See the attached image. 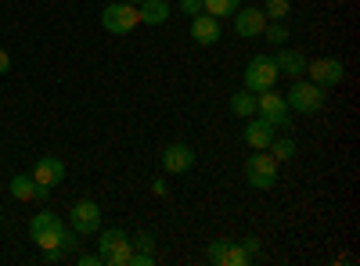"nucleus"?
<instances>
[{"instance_id": "nucleus-1", "label": "nucleus", "mask_w": 360, "mask_h": 266, "mask_svg": "<svg viewBox=\"0 0 360 266\" xmlns=\"http://www.w3.org/2000/svg\"><path fill=\"white\" fill-rule=\"evenodd\" d=\"M324 101H328V86H317V83H310V79H292L288 94H285L288 112H303V115L321 112Z\"/></svg>"}, {"instance_id": "nucleus-2", "label": "nucleus", "mask_w": 360, "mask_h": 266, "mask_svg": "<svg viewBox=\"0 0 360 266\" xmlns=\"http://www.w3.org/2000/svg\"><path fill=\"white\" fill-rule=\"evenodd\" d=\"M98 255H101V266H130V255H134V241L127 230H105L101 241H98Z\"/></svg>"}, {"instance_id": "nucleus-3", "label": "nucleus", "mask_w": 360, "mask_h": 266, "mask_svg": "<svg viewBox=\"0 0 360 266\" xmlns=\"http://www.w3.org/2000/svg\"><path fill=\"white\" fill-rule=\"evenodd\" d=\"M101 25L108 29L112 36H130L134 29L141 25V15H137V4H127V0H115L101 11Z\"/></svg>"}, {"instance_id": "nucleus-4", "label": "nucleus", "mask_w": 360, "mask_h": 266, "mask_svg": "<svg viewBox=\"0 0 360 266\" xmlns=\"http://www.w3.org/2000/svg\"><path fill=\"white\" fill-rule=\"evenodd\" d=\"M245 180L256 187V191H270L278 184V159L270 152H252L245 159Z\"/></svg>"}, {"instance_id": "nucleus-5", "label": "nucleus", "mask_w": 360, "mask_h": 266, "mask_svg": "<svg viewBox=\"0 0 360 266\" xmlns=\"http://www.w3.org/2000/svg\"><path fill=\"white\" fill-rule=\"evenodd\" d=\"M62 234H65V223L51 209H44V213H37L33 220H29V238H33L40 248H62Z\"/></svg>"}, {"instance_id": "nucleus-6", "label": "nucleus", "mask_w": 360, "mask_h": 266, "mask_svg": "<svg viewBox=\"0 0 360 266\" xmlns=\"http://www.w3.org/2000/svg\"><path fill=\"white\" fill-rule=\"evenodd\" d=\"M33 180H37V198L47 201L51 191L65 180V162L58 159V155H44V159L33 166Z\"/></svg>"}, {"instance_id": "nucleus-7", "label": "nucleus", "mask_w": 360, "mask_h": 266, "mask_svg": "<svg viewBox=\"0 0 360 266\" xmlns=\"http://www.w3.org/2000/svg\"><path fill=\"white\" fill-rule=\"evenodd\" d=\"M278 83V65L270 54H256L252 62L245 65V91L259 94V91H270Z\"/></svg>"}, {"instance_id": "nucleus-8", "label": "nucleus", "mask_w": 360, "mask_h": 266, "mask_svg": "<svg viewBox=\"0 0 360 266\" xmlns=\"http://www.w3.org/2000/svg\"><path fill=\"white\" fill-rule=\"evenodd\" d=\"M69 223H72V230L79 234H98L101 230V205L98 201H90V198H79L72 209H69Z\"/></svg>"}, {"instance_id": "nucleus-9", "label": "nucleus", "mask_w": 360, "mask_h": 266, "mask_svg": "<svg viewBox=\"0 0 360 266\" xmlns=\"http://www.w3.org/2000/svg\"><path fill=\"white\" fill-rule=\"evenodd\" d=\"M256 115H263L270 126H281V130L288 126V105H285V98L274 91V86L256 94Z\"/></svg>"}, {"instance_id": "nucleus-10", "label": "nucleus", "mask_w": 360, "mask_h": 266, "mask_svg": "<svg viewBox=\"0 0 360 266\" xmlns=\"http://www.w3.org/2000/svg\"><path fill=\"white\" fill-rule=\"evenodd\" d=\"M307 72H310V83L317 86H339L346 76L339 58H314V62H307Z\"/></svg>"}, {"instance_id": "nucleus-11", "label": "nucleus", "mask_w": 360, "mask_h": 266, "mask_svg": "<svg viewBox=\"0 0 360 266\" xmlns=\"http://www.w3.org/2000/svg\"><path fill=\"white\" fill-rule=\"evenodd\" d=\"M263 29H266V15H263V8H238V11H234V33L242 36V40H256V36H263Z\"/></svg>"}, {"instance_id": "nucleus-12", "label": "nucleus", "mask_w": 360, "mask_h": 266, "mask_svg": "<svg viewBox=\"0 0 360 266\" xmlns=\"http://www.w3.org/2000/svg\"><path fill=\"white\" fill-rule=\"evenodd\" d=\"M274 133H278V126H270L263 115H249V126H245V144L252 147V152H266V144L274 140Z\"/></svg>"}, {"instance_id": "nucleus-13", "label": "nucleus", "mask_w": 360, "mask_h": 266, "mask_svg": "<svg viewBox=\"0 0 360 266\" xmlns=\"http://www.w3.org/2000/svg\"><path fill=\"white\" fill-rule=\"evenodd\" d=\"M195 166V147L191 144H169L162 152V169L166 173H188Z\"/></svg>"}, {"instance_id": "nucleus-14", "label": "nucleus", "mask_w": 360, "mask_h": 266, "mask_svg": "<svg viewBox=\"0 0 360 266\" xmlns=\"http://www.w3.org/2000/svg\"><path fill=\"white\" fill-rule=\"evenodd\" d=\"M191 40L195 44H202V47H213L217 40H220V18H213V15H195L191 18Z\"/></svg>"}, {"instance_id": "nucleus-15", "label": "nucleus", "mask_w": 360, "mask_h": 266, "mask_svg": "<svg viewBox=\"0 0 360 266\" xmlns=\"http://www.w3.org/2000/svg\"><path fill=\"white\" fill-rule=\"evenodd\" d=\"M274 65H278V76H288V79H303V72H307V58L299 54V51H288V47H281V51L274 54Z\"/></svg>"}, {"instance_id": "nucleus-16", "label": "nucleus", "mask_w": 360, "mask_h": 266, "mask_svg": "<svg viewBox=\"0 0 360 266\" xmlns=\"http://www.w3.org/2000/svg\"><path fill=\"white\" fill-rule=\"evenodd\" d=\"M137 15H141V25H162L169 18V0H141Z\"/></svg>"}, {"instance_id": "nucleus-17", "label": "nucleus", "mask_w": 360, "mask_h": 266, "mask_svg": "<svg viewBox=\"0 0 360 266\" xmlns=\"http://www.w3.org/2000/svg\"><path fill=\"white\" fill-rule=\"evenodd\" d=\"M227 105H231V112L238 115V119H249V115H256V94L245 91V86H242V91H234Z\"/></svg>"}, {"instance_id": "nucleus-18", "label": "nucleus", "mask_w": 360, "mask_h": 266, "mask_svg": "<svg viewBox=\"0 0 360 266\" xmlns=\"http://www.w3.org/2000/svg\"><path fill=\"white\" fill-rule=\"evenodd\" d=\"M11 194L18 198V201H29V198H37V180H33V173H18V176H11Z\"/></svg>"}, {"instance_id": "nucleus-19", "label": "nucleus", "mask_w": 360, "mask_h": 266, "mask_svg": "<svg viewBox=\"0 0 360 266\" xmlns=\"http://www.w3.org/2000/svg\"><path fill=\"white\" fill-rule=\"evenodd\" d=\"M242 8V0H202V11L213 15V18H227Z\"/></svg>"}, {"instance_id": "nucleus-20", "label": "nucleus", "mask_w": 360, "mask_h": 266, "mask_svg": "<svg viewBox=\"0 0 360 266\" xmlns=\"http://www.w3.org/2000/svg\"><path fill=\"white\" fill-rule=\"evenodd\" d=\"M266 152L274 155L278 162H288V159H295V140H292V137H278V133H274V140L266 144Z\"/></svg>"}, {"instance_id": "nucleus-21", "label": "nucleus", "mask_w": 360, "mask_h": 266, "mask_svg": "<svg viewBox=\"0 0 360 266\" xmlns=\"http://www.w3.org/2000/svg\"><path fill=\"white\" fill-rule=\"evenodd\" d=\"M288 11H292V0H263V15H266V22H285Z\"/></svg>"}, {"instance_id": "nucleus-22", "label": "nucleus", "mask_w": 360, "mask_h": 266, "mask_svg": "<svg viewBox=\"0 0 360 266\" xmlns=\"http://www.w3.org/2000/svg\"><path fill=\"white\" fill-rule=\"evenodd\" d=\"M249 262H252V255L242 241H227V266H249Z\"/></svg>"}, {"instance_id": "nucleus-23", "label": "nucleus", "mask_w": 360, "mask_h": 266, "mask_svg": "<svg viewBox=\"0 0 360 266\" xmlns=\"http://www.w3.org/2000/svg\"><path fill=\"white\" fill-rule=\"evenodd\" d=\"M263 36H266L270 44H278V47H281V44L288 40V25H285V22H266V29H263Z\"/></svg>"}, {"instance_id": "nucleus-24", "label": "nucleus", "mask_w": 360, "mask_h": 266, "mask_svg": "<svg viewBox=\"0 0 360 266\" xmlns=\"http://www.w3.org/2000/svg\"><path fill=\"white\" fill-rule=\"evenodd\" d=\"M205 259L213 262V266H227V241H224V238H220V241H209Z\"/></svg>"}, {"instance_id": "nucleus-25", "label": "nucleus", "mask_w": 360, "mask_h": 266, "mask_svg": "<svg viewBox=\"0 0 360 266\" xmlns=\"http://www.w3.org/2000/svg\"><path fill=\"white\" fill-rule=\"evenodd\" d=\"M134 241V252H148V255H155V238L152 234H137V238H130Z\"/></svg>"}, {"instance_id": "nucleus-26", "label": "nucleus", "mask_w": 360, "mask_h": 266, "mask_svg": "<svg viewBox=\"0 0 360 266\" xmlns=\"http://www.w3.org/2000/svg\"><path fill=\"white\" fill-rule=\"evenodd\" d=\"M79 248V234L76 230H65L62 234V252H76Z\"/></svg>"}, {"instance_id": "nucleus-27", "label": "nucleus", "mask_w": 360, "mask_h": 266, "mask_svg": "<svg viewBox=\"0 0 360 266\" xmlns=\"http://www.w3.org/2000/svg\"><path fill=\"white\" fill-rule=\"evenodd\" d=\"M180 11H184L188 18H195V15H202V0H180Z\"/></svg>"}, {"instance_id": "nucleus-28", "label": "nucleus", "mask_w": 360, "mask_h": 266, "mask_svg": "<svg viewBox=\"0 0 360 266\" xmlns=\"http://www.w3.org/2000/svg\"><path fill=\"white\" fill-rule=\"evenodd\" d=\"M8 72H11V54L0 51V76H8Z\"/></svg>"}, {"instance_id": "nucleus-29", "label": "nucleus", "mask_w": 360, "mask_h": 266, "mask_svg": "<svg viewBox=\"0 0 360 266\" xmlns=\"http://www.w3.org/2000/svg\"><path fill=\"white\" fill-rule=\"evenodd\" d=\"M79 266H101V255L94 252V255H79Z\"/></svg>"}, {"instance_id": "nucleus-30", "label": "nucleus", "mask_w": 360, "mask_h": 266, "mask_svg": "<svg viewBox=\"0 0 360 266\" xmlns=\"http://www.w3.org/2000/svg\"><path fill=\"white\" fill-rule=\"evenodd\" d=\"M242 245H245V248H249V255H252V259H256V255H259V241H256V238H245V241H242Z\"/></svg>"}, {"instance_id": "nucleus-31", "label": "nucleus", "mask_w": 360, "mask_h": 266, "mask_svg": "<svg viewBox=\"0 0 360 266\" xmlns=\"http://www.w3.org/2000/svg\"><path fill=\"white\" fill-rule=\"evenodd\" d=\"M0 223H4V209H0Z\"/></svg>"}, {"instance_id": "nucleus-32", "label": "nucleus", "mask_w": 360, "mask_h": 266, "mask_svg": "<svg viewBox=\"0 0 360 266\" xmlns=\"http://www.w3.org/2000/svg\"><path fill=\"white\" fill-rule=\"evenodd\" d=\"M127 4H141V0H127Z\"/></svg>"}]
</instances>
